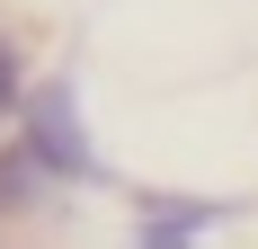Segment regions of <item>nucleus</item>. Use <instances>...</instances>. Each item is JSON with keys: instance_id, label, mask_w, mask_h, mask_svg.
Here are the masks:
<instances>
[{"instance_id": "obj_1", "label": "nucleus", "mask_w": 258, "mask_h": 249, "mask_svg": "<svg viewBox=\"0 0 258 249\" xmlns=\"http://www.w3.org/2000/svg\"><path fill=\"white\" fill-rule=\"evenodd\" d=\"M27 143V160L53 178V187H107V160H98V143H89V125H80V89H72V72H45V80H27V107H18V125H9Z\"/></svg>"}, {"instance_id": "obj_3", "label": "nucleus", "mask_w": 258, "mask_h": 249, "mask_svg": "<svg viewBox=\"0 0 258 249\" xmlns=\"http://www.w3.org/2000/svg\"><path fill=\"white\" fill-rule=\"evenodd\" d=\"M53 196H72V187H53L36 160H27L18 134H0V223H27V214H45Z\"/></svg>"}, {"instance_id": "obj_2", "label": "nucleus", "mask_w": 258, "mask_h": 249, "mask_svg": "<svg viewBox=\"0 0 258 249\" xmlns=\"http://www.w3.org/2000/svg\"><path fill=\"white\" fill-rule=\"evenodd\" d=\"M223 223H240L232 196H160V187H143L125 214V249H205Z\"/></svg>"}, {"instance_id": "obj_4", "label": "nucleus", "mask_w": 258, "mask_h": 249, "mask_svg": "<svg viewBox=\"0 0 258 249\" xmlns=\"http://www.w3.org/2000/svg\"><path fill=\"white\" fill-rule=\"evenodd\" d=\"M18 107H27V53H18V36H0V134L18 125Z\"/></svg>"}]
</instances>
